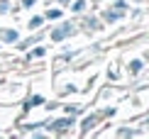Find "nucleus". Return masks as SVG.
Segmentation results:
<instances>
[]
</instances>
